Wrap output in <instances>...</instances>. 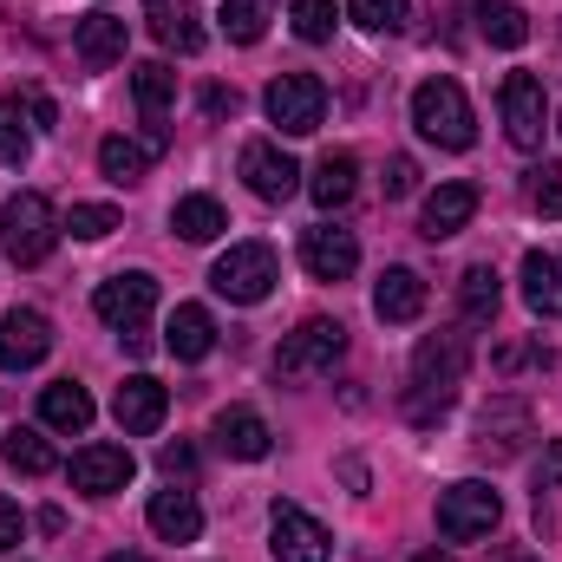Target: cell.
<instances>
[{
	"label": "cell",
	"mask_w": 562,
	"mask_h": 562,
	"mask_svg": "<svg viewBox=\"0 0 562 562\" xmlns=\"http://www.w3.org/2000/svg\"><path fill=\"white\" fill-rule=\"evenodd\" d=\"M92 393L79 386V380H53L46 393H40V425H53V431H86L92 425Z\"/></svg>",
	"instance_id": "27"
},
{
	"label": "cell",
	"mask_w": 562,
	"mask_h": 562,
	"mask_svg": "<svg viewBox=\"0 0 562 562\" xmlns=\"http://www.w3.org/2000/svg\"><path fill=\"white\" fill-rule=\"evenodd\" d=\"M46 353H53V321H46L40 307L0 314V367H7V373H33Z\"/></svg>",
	"instance_id": "11"
},
{
	"label": "cell",
	"mask_w": 562,
	"mask_h": 562,
	"mask_svg": "<svg viewBox=\"0 0 562 562\" xmlns=\"http://www.w3.org/2000/svg\"><path fill=\"white\" fill-rule=\"evenodd\" d=\"M66 229H72L79 243H105V236L119 229V210H112V203H72Z\"/></svg>",
	"instance_id": "37"
},
{
	"label": "cell",
	"mask_w": 562,
	"mask_h": 562,
	"mask_svg": "<svg viewBox=\"0 0 562 562\" xmlns=\"http://www.w3.org/2000/svg\"><path fill=\"white\" fill-rule=\"evenodd\" d=\"M26 157H33V132H26V105L13 92V99H0V164H26Z\"/></svg>",
	"instance_id": "32"
},
{
	"label": "cell",
	"mask_w": 562,
	"mask_h": 562,
	"mask_svg": "<svg viewBox=\"0 0 562 562\" xmlns=\"http://www.w3.org/2000/svg\"><path fill=\"white\" fill-rule=\"evenodd\" d=\"M543 491H562V438L537 458V497H543Z\"/></svg>",
	"instance_id": "42"
},
{
	"label": "cell",
	"mask_w": 562,
	"mask_h": 562,
	"mask_svg": "<svg viewBox=\"0 0 562 562\" xmlns=\"http://www.w3.org/2000/svg\"><path fill=\"white\" fill-rule=\"evenodd\" d=\"M510 562H537V557H510Z\"/></svg>",
	"instance_id": "49"
},
{
	"label": "cell",
	"mask_w": 562,
	"mask_h": 562,
	"mask_svg": "<svg viewBox=\"0 0 562 562\" xmlns=\"http://www.w3.org/2000/svg\"><path fill=\"white\" fill-rule=\"evenodd\" d=\"M524 301H530V314H543V321H562V256L557 249H530L524 256Z\"/></svg>",
	"instance_id": "23"
},
{
	"label": "cell",
	"mask_w": 562,
	"mask_h": 562,
	"mask_svg": "<svg viewBox=\"0 0 562 562\" xmlns=\"http://www.w3.org/2000/svg\"><path fill=\"white\" fill-rule=\"evenodd\" d=\"M203 112H210V119H223V112H236V92H223V86H210V92H203Z\"/></svg>",
	"instance_id": "45"
},
{
	"label": "cell",
	"mask_w": 562,
	"mask_h": 562,
	"mask_svg": "<svg viewBox=\"0 0 562 562\" xmlns=\"http://www.w3.org/2000/svg\"><path fill=\"white\" fill-rule=\"evenodd\" d=\"M144 524H150L164 543H196V537H203V504H196L190 491H157V497L144 504Z\"/></svg>",
	"instance_id": "21"
},
{
	"label": "cell",
	"mask_w": 562,
	"mask_h": 562,
	"mask_svg": "<svg viewBox=\"0 0 562 562\" xmlns=\"http://www.w3.org/2000/svg\"><path fill=\"white\" fill-rule=\"evenodd\" d=\"M269 550H276V562H327L334 557V537L301 504H276L269 510Z\"/></svg>",
	"instance_id": "9"
},
{
	"label": "cell",
	"mask_w": 562,
	"mask_h": 562,
	"mask_svg": "<svg viewBox=\"0 0 562 562\" xmlns=\"http://www.w3.org/2000/svg\"><path fill=\"white\" fill-rule=\"evenodd\" d=\"M419 190V164L413 157H386V196H413Z\"/></svg>",
	"instance_id": "40"
},
{
	"label": "cell",
	"mask_w": 562,
	"mask_h": 562,
	"mask_svg": "<svg viewBox=\"0 0 562 562\" xmlns=\"http://www.w3.org/2000/svg\"><path fill=\"white\" fill-rule=\"evenodd\" d=\"M164 413H170V393H164L150 373H132V380L112 393V419L125 425L132 438H150V431L164 425Z\"/></svg>",
	"instance_id": "17"
},
{
	"label": "cell",
	"mask_w": 562,
	"mask_h": 562,
	"mask_svg": "<svg viewBox=\"0 0 562 562\" xmlns=\"http://www.w3.org/2000/svg\"><path fill=\"white\" fill-rule=\"evenodd\" d=\"M243 183H249L262 203H288V196L301 190V164H294L281 144L256 138V144H243Z\"/></svg>",
	"instance_id": "13"
},
{
	"label": "cell",
	"mask_w": 562,
	"mask_h": 562,
	"mask_svg": "<svg viewBox=\"0 0 562 562\" xmlns=\"http://www.w3.org/2000/svg\"><path fill=\"white\" fill-rule=\"evenodd\" d=\"M353 190H360V157H353V150H327V157L314 164V177H307V196H314L321 210H347Z\"/></svg>",
	"instance_id": "25"
},
{
	"label": "cell",
	"mask_w": 562,
	"mask_h": 562,
	"mask_svg": "<svg viewBox=\"0 0 562 562\" xmlns=\"http://www.w3.org/2000/svg\"><path fill=\"white\" fill-rule=\"evenodd\" d=\"M497 301H504V281H497L491 262L464 269V281H458V314H464V327H491V321H497Z\"/></svg>",
	"instance_id": "28"
},
{
	"label": "cell",
	"mask_w": 562,
	"mask_h": 562,
	"mask_svg": "<svg viewBox=\"0 0 562 562\" xmlns=\"http://www.w3.org/2000/svg\"><path fill=\"white\" fill-rule=\"evenodd\" d=\"M530 203H537L543 216H557L562 210V164H543V170L530 177Z\"/></svg>",
	"instance_id": "39"
},
{
	"label": "cell",
	"mask_w": 562,
	"mask_h": 562,
	"mask_svg": "<svg viewBox=\"0 0 562 562\" xmlns=\"http://www.w3.org/2000/svg\"><path fill=\"white\" fill-rule=\"evenodd\" d=\"M413 562H451V557H445V550H425V557H413Z\"/></svg>",
	"instance_id": "48"
},
{
	"label": "cell",
	"mask_w": 562,
	"mask_h": 562,
	"mask_svg": "<svg viewBox=\"0 0 562 562\" xmlns=\"http://www.w3.org/2000/svg\"><path fill=\"white\" fill-rule=\"evenodd\" d=\"M53 243H59L53 203H46L40 190H20V196L0 210V249H7V262H13V269H40V262L53 256Z\"/></svg>",
	"instance_id": "2"
},
{
	"label": "cell",
	"mask_w": 562,
	"mask_h": 562,
	"mask_svg": "<svg viewBox=\"0 0 562 562\" xmlns=\"http://www.w3.org/2000/svg\"><path fill=\"white\" fill-rule=\"evenodd\" d=\"M157 464H164V477H190V471H196V451L177 438V445H164V451H157Z\"/></svg>",
	"instance_id": "41"
},
{
	"label": "cell",
	"mask_w": 562,
	"mask_h": 562,
	"mask_svg": "<svg viewBox=\"0 0 562 562\" xmlns=\"http://www.w3.org/2000/svg\"><path fill=\"white\" fill-rule=\"evenodd\" d=\"M20 537H26V517H20V504H7V497H0V557H7Z\"/></svg>",
	"instance_id": "43"
},
{
	"label": "cell",
	"mask_w": 562,
	"mask_h": 562,
	"mask_svg": "<svg viewBox=\"0 0 562 562\" xmlns=\"http://www.w3.org/2000/svg\"><path fill=\"white\" fill-rule=\"evenodd\" d=\"M340 477H347L353 497H367V464H360V458H340Z\"/></svg>",
	"instance_id": "46"
},
{
	"label": "cell",
	"mask_w": 562,
	"mask_h": 562,
	"mask_svg": "<svg viewBox=\"0 0 562 562\" xmlns=\"http://www.w3.org/2000/svg\"><path fill=\"white\" fill-rule=\"evenodd\" d=\"M164 347L177 353V360H203L210 347H216V321H210V307H196V301H183L170 321H164Z\"/></svg>",
	"instance_id": "26"
},
{
	"label": "cell",
	"mask_w": 562,
	"mask_h": 562,
	"mask_svg": "<svg viewBox=\"0 0 562 562\" xmlns=\"http://www.w3.org/2000/svg\"><path fill=\"white\" fill-rule=\"evenodd\" d=\"M105 562H150V557H138V550H119V557H105Z\"/></svg>",
	"instance_id": "47"
},
{
	"label": "cell",
	"mask_w": 562,
	"mask_h": 562,
	"mask_svg": "<svg viewBox=\"0 0 562 562\" xmlns=\"http://www.w3.org/2000/svg\"><path fill=\"white\" fill-rule=\"evenodd\" d=\"M471 13H477V33H484L491 46H504V53H517V46L530 40V13H524L517 0H477Z\"/></svg>",
	"instance_id": "30"
},
{
	"label": "cell",
	"mask_w": 562,
	"mask_h": 562,
	"mask_svg": "<svg viewBox=\"0 0 562 562\" xmlns=\"http://www.w3.org/2000/svg\"><path fill=\"white\" fill-rule=\"evenodd\" d=\"M144 164H150V150L132 144V138H105V144H99V170H105L112 183H138Z\"/></svg>",
	"instance_id": "35"
},
{
	"label": "cell",
	"mask_w": 562,
	"mask_h": 562,
	"mask_svg": "<svg viewBox=\"0 0 562 562\" xmlns=\"http://www.w3.org/2000/svg\"><path fill=\"white\" fill-rule=\"evenodd\" d=\"M347 353V327L340 321H301L288 340H281V353H276V373L281 380H321V373H334V360Z\"/></svg>",
	"instance_id": "6"
},
{
	"label": "cell",
	"mask_w": 562,
	"mask_h": 562,
	"mask_svg": "<svg viewBox=\"0 0 562 562\" xmlns=\"http://www.w3.org/2000/svg\"><path fill=\"white\" fill-rule=\"evenodd\" d=\"M288 20H294V33H301L307 46H327L334 26H340V7H334V0H294Z\"/></svg>",
	"instance_id": "33"
},
{
	"label": "cell",
	"mask_w": 562,
	"mask_h": 562,
	"mask_svg": "<svg viewBox=\"0 0 562 562\" xmlns=\"http://www.w3.org/2000/svg\"><path fill=\"white\" fill-rule=\"evenodd\" d=\"M497 105H504V138L517 150H537L550 132V99H543V79L537 72H504L497 86Z\"/></svg>",
	"instance_id": "8"
},
{
	"label": "cell",
	"mask_w": 562,
	"mask_h": 562,
	"mask_svg": "<svg viewBox=\"0 0 562 562\" xmlns=\"http://www.w3.org/2000/svg\"><path fill=\"white\" fill-rule=\"evenodd\" d=\"M262 105H269V125H281V138H307L327 119V86L314 72H281L262 92Z\"/></svg>",
	"instance_id": "7"
},
{
	"label": "cell",
	"mask_w": 562,
	"mask_h": 562,
	"mask_svg": "<svg viewBox=\"0 0 562 562\" xmlns=\"http://www.w3.org/2000/svg\"><path fill=\"white\" fill-rule=\"evenodd\" d=\"M347 13H353V26H367V33H406V26H413V7H406V0H347Z\"/></svg>",
	"instance_id": "34"
},
{
	"label": "cell",
	"mask_w": 562,
	"mask_h": 562,
	"mask_svg": "<svg viewBox=\"0 0 562 562\" xmlns=\"http://www.w3.org/2000/svg\"><path fill=\"white\" fill-rule=\"evenodd\" d=\"M170 229H177L183 243H216V236L229 229V216H223L216 196H177V203H170Z\"/></svg>",
	"instance_id": "29"
},
{
	"label": "cell",
	"mask_w": 562,
	"mask_h": 562,
	"mask_svg": "<svg viewBox=\"0 0 562 562\" xmlns=\"http://www.w3.org/2000/svg\"><path fill=\"white\" fill-rule=\"evenodd\" d=\"M301 269L314 281H347L360 269V243H353V229H334V223H314V229H301Z\"/></svg>",
	"instance_id": "12"
},
{
	"label": "cell",
	"mask_w": 562,
	"mask_h": 562,
	"mask_svg": "<svg viewBox=\"0 0 562 562\" xmlns=\"http://www.w3.org/2000/svg\"><path fill=\"white\" fill-rule=\"evenodd\" d=\"M210 438H216V451H223V458H243V464H256V458H269V451H276V431H269V419H262V413H249V406L216 413Z\"/></svg>",
	"instance_id": "16"
},
{
	"label": "cell",
	"mask_w": 562,
	"mask_h": 562,
	"mask_svg": "<svg viewBox=\"0 0 562 562\" xmlns=\"http://www.w3.org/2000/svg\"><path fill=\"white\" fill-rule=\"evenodd\" d=\"M497 517H504V497L477 477H458L451 491H438V537L445 543H477L497 530Z\"/></svg>",
	"instance_id": "5"
},
{
	"label": "cell",
	"mask_w": 562,
	"mask_h": 562,
	"mask_svg": "<svg viewBox=\"0 0 562 562\" xmlns=\"http://www.w3.org/2000/svg\"><path fill=\"white\" fill-rule=\"evenodd\" d=\"M471 216H477V183H438L419 210V236L445 243V236H458Z\"/></svg>",
	"instance_id": "19"
},
{
	"label": "cell",
	"mask_w": 562,
	"mask_h": 562,
	"mask_svg": "<svg viewBox=\"0 0 562 562\" xmlns=\"http://www.w3.org/2000/svg\"><path fill=\"white\" fill-rule=\"evenodd\" d=\"M530 431H537V419H530L524 400H491L484 419H477V451H491V458H517Z\"/></svg>",
	"instance_id": "18"
},
{
	"label": "cell",
	"mask_w": 562,
	"mask_h": 562,
	"mask_svg": "<svg viewBox=\"0 0 562 562\" xmlns=\"http://www.w3.org/2000/svg\"><path fill=\"white\" fill-rule=\"evenodd\" d=\"M413 125H419V138H431L438 150H471V138H477L471 99H464L458 79H425L419 92H413Z\"/></svg>",
	"instance_id": "3"
},
{
	"label": "cell",
	"mask_w": 562,
	"mask_h": 562,
	"mask_svg": "<svg viewBox=\"0 0 562 562\" xmlns=\"http://www.w3.org/2000/svg\"><path fill=\"white\" fill-rule=\"evenodd\" d=\"M20 105H26V119H33L40 132H53V125H59V112H53V99H46V92H20Z\"/></svg>",
	"instance_id": "44"
},
{
	"label": "cell",
	"mask_w": 562,
	"mask_h": 562,
	"mask_svg": "<svg viewBox=\"0 0 562 562\" xmlns=\"http://www.w3.org/2000/svg\"><path fill=\"white\" fill-rule=\"evenodd\" d=\"M557 132H562V112H557Z\"/></svg>",
	"instance_id": "50"
},
{
	"label": "cell",
	"mask_w": 562,
	"mask_h": 562,
	"mask_svg": "<svg viewBox=\"0 0 562 562\" xmlns=\"http://www.w3.org/2000/svg\"><path fill=\"white\" fill-rule=\"evenodd\" d=\"M132 99H138V112H144V150L157 157L164 144H170V105H177V72L164 66V59H144V66H132Z\"/></svg>",
	"instance_id": "10"
},
{
	"label": "cell",
	"mask_w": 562,
	"mask_h": 562,
	"mask_svg": "<svg viewBox=\"0 0 562 562\" xmlns=\"http://www.w3.org/2000/svg\"><path fill=\"white\" fill-rule=\"evenodd\" d=\"M464 367H471V334H458V327L425 334L419 353H413V380H419V386H458Z\"/></svg>",
	"instance_id": "15"
},
{
	"label": "cell",
	"mask_w": 562,
	"mask_h": 562,
	"mask_svg": "<svg viewBox=\"0 0 562 562\" xmlns=\"http://www.w3.org/2000/svg\"><path fill=\"white\" fill-rule=\"evenodd\" d=\"M216 20H223V33H229L236 46H256V40H262V26H269V20H262V0H223V7H216Z\"/></svg>",
	"instance_id": "36"
},
{
	"label": "cell",
	"mask_w": 562,
	"mask_h": 562,
	"mask_svg": "<svg viewBox=\"0 0 562 562\" xmlns=\"http://www.w3.org/2000/svg\"><path fill=\"white\" fill-rule=\"evenodd\" d=\"M144 20H150V33H157V46H170V53H203V20H196V7L190 0H144Z\"/></svg>",
	"instance_id": "22"
},
{
	"label": "cell",
	"mask_w": 562,
	"mask_h": 562,
	"mask_svg": "<svg viewBox=\"0 0 562 562\" xmlns=\"http://www.w3.org/2000/svg\"><path fill=\"white\" fill-rule=\"evenodd\" d=\"M132 451L125 445H86V451H72V464H66V477L86 491V497H112V491H125L132 484Z\"/></svg>",
	"instance_id": "14"
},
{
	"label": "cell",
	"mask_w": 562,
	"mask_h": 562,
	"mask_svg": "<svg viewBox=\"0 0 562 562\" xmlns=\"http://www.w3.org/2000/svg\"><path fill=\"white\" fill-rule=\"evenodd\" d=\"M0 451H7V464H13V471H26V477H46V471L59 464V458H53V445H46L33 425H13V431L0 438Z\"/></svg>",
	"instance_id": "31"
},
{
	"label": "cell",
	"mask_w": 562,
	"mask_h": 562,
	"mask_svg": "<svg viewBox=\"0 0 562 562\" xmlns=\"http://www.w3.org/2000/svg\"><path fill=\"white\" fill-rule=\"evenodd\" d=\"M92 307H99V321H105L132 353H150V307H157V276H150V269H119L112 281H99Z\"/></svg>",
	"instance_id": "1"
},
{
	"label": "cell",
	"mask_w": 562,
	"mask_h": 562,
	"mask_svg": "<svg viewBox=\"0 0 562 562\" xmlns=\"http://www.w3.org/2000/svg\"><path fill=\"white\" fill-rule=\"evenodd\" d=\"M406 413H413V425H438L451 413V386H419V393L406 400Z\"/></svg>",
	"instance_id": "38"
},
{
	"label": "cell",
	"mask_w": 562,
	"mask_h": 562,
	"mask_svg": "<svg viewBox=\"0 0 562 562\" xmlns=\"http://www.w3.org/2000/svg\"><path fill=\"white\" fill-rule=\"evenodd\" d=\"M281 281V262L269 243H236V249H223L216 256V269H210V288L223 294V301H236V307H256V301H269Z\"/></svg>",
	"instance_id": "4"
},
{
	"label": "cell",
	"mask_w": 562,
	"mask_h": 562,
	"mask_svg": "<svg viewBox=\"0 0 562 562\" xmlns=\"http://www.w3.org/2000/svg\"><path fill=\"white\" fill-rule=\"evenodd\" d=\"M125 20H112V13H86L79 26H72V53H79V66H92V72H105V66H119L125 59Z\"/></svg>",
	"instance_id": "20"
},
{
	"label": "cell",
	"mask_w": 562,
	"mask_h": 562,
	"mask_svg": "<svg viewBox=\"0 0 562 562\" xmlns=\"http://www.w3.org/2000/svg\"><path fill=\"white\" fill-rule=\"evenodd\" d=\"M373 314H380L386 327L419 321V314H425V281H419V269H386V276H380V288H373Z\"/></svg>",
	"instance_id": "24"
}]
</instances>
